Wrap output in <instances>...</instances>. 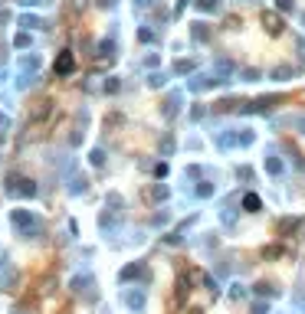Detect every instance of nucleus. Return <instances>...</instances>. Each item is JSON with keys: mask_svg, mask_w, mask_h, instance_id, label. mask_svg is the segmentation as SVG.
Wrapping results in <instances>:
<instances>
[{"mask_svg": "<svg viewBox=\"0 0 305 314\" xmlns=\"http://www.w3.org/2000/svg\"><path fill=\"white\" fill-rule=\"evenodd\" d=\"M197 10H204V13H217V10H220V0H197Z\"/></svg>", "mask_w": 305, "mask_h": 314, "instance_id": "obj_13", "label": "nucleus"}, {"mask_svg": "<svg viewBox=\"0 0 305 314\" xmlns=\"http://www.w3.org/2000/svg\"><path fill=\"white\" fill-rule=\"evenodd\" d=\"M292 0H276V10H282V13H292Z\"/></svg>", "mask_w": 305, "mask_h": 314, "instance_id": "obj_19", "label": "nucleus"}, {"mask_svg": "<svg viewBox=\"0 0 305 314\" xmlns=\"http://www.w3.org/2000/svg\"><path fill=\"white\" fill-rule=\"evenodd\" d=\"M259 23L266 26V33H273V36H279V33L286 30V20H282L279 10H262L259 13Z\"/></svg>", "mask_w": 305, "mask_h": 314, "instance_id": "obj_1", "label": "nucleus"}, {"mask_svg": "<svg viewBox=\"0 0 305 314\" xmlns=\"http://www.w3.org/2000/svg\"><path fill=\"white\" fill-rule=\"evenodd\" d=\"M125 301H128L135 311H141V308H144V295H141V291H128V295H125Z\"/></svg>", "mask_w": 305, "mask_h": 314, "instance_id": "obj_12", "label": "nucleus"}, {"mask_svg": "<svg viewBox=\"0 0 305 314\" xmlns=\"http://www.w3.org/2000/svg\"><path fill=\"white\" fill-rule=\"evenodd\" d=\"M276 102H279V95H262V99H256V102H246L240 111H246V115H253V111H269Z\"/></svg>", "mask_w": 305, "mask_h": 314, "instance_id": "obj_2", "label": "nucleus"}, {"mask_svg": "<svg viewBox=\"0 0 305 314\" xmlns=\"http://www.w3.org/2000/svg\"><path fill=\"white\" fill-rule=\"evenodd\" d=\"M230 72H233V62L230 59H220L217 62V82H226V79H230Z\"/></svg>", "mask_w": 305, "mask_h": 314, "instance_id": "obj_9", "label": "nucleus"}, {"mask_svg": "<svg viewBox=\"0 0 305 314\" xmlns=\"http://www.w3.org/2000/svg\"><path fill=\"white\" fill-rule=\"evenodd\" d=\"M243 79L246 82H256V79H259V69H243Z\"/></svg>", "mask_w": 305, "mask_h": 314, "instance_id": "obj_20", "label": "nucleus"}, {"mask_svg": "<svg viewBox=\"0 0 305 314\" xmlns=\"http://www.w3.org/2000/svg\"><path fill=\"white\" fill-rule=\"evenodd\" d=\"M174 72H181V75H184V72H194V62H190V59H181V62L174 66Z\"/></svg>", "mask_w": 305, "mask_h": 314, "instance_id": "obj_18", "label": "nucleus"}, {"mask_svg": "<svg viewBox=\"0 0 305 314\" xmlns=\"http://www.w3.org/2000/svg\"><path fill=\"white\" fill-rule=\"evenodd\" d=\"M262 255H266V259H279V255H282V246H266V249H262Z\"/></svg>", "mask_w": 305, "mask_h": 314, "instance_id": "obj_17", "label": "nucleus"}, {"mask_svg": "<svg viewBox=\"0 0 305 314\" xmlns=\"http://www.w3.org/2000/svg\"><path fill=\"white\" fill-rule=\"evenodd\" d=\"M302 23H305V13H302Z\"/></svg>", "mask_w": 305, "mask_h": 314, "instance_id": "obj_27", "label": "nucleus"}, {"mask_svg": "<svg viewBox=\"0 0 305 314\" xmlns=\"http://www.w3.org/2000/svg\"><path fill=\"white\" fill-rule=\"evenodd\" d=\"M138 275H144V268H141V265H128V268L122 272V278H138Z\"/></svg>", "mask_w": 305, "mask_h": 314, "instance_id": "obj_15", "label": "nucleus"}, {"mask_svg": "<svg viewBox=\"0 0 305 314\" xmlns=\"http://www.w3.org/2000/svg\"><path fill=\"white\" fill-rule=\"evenodd\" d=\"M197 197H200V200L213 197V184H197Z\"/></svg>", "mask_w": 305, "mask_h": 314, "instance_id": "obj_16", "label": "nucleus"}, {"mask_svg": "<svg viewBox=\"0 0 305 314\" xmlns=\"http://www.w3.org/2000/svg\"><path fill=\"white\" fill-rule=\"evenodd\" d=\"M253 291H256L259 298H276V295H279V288H276V285H269V282H259Z\"/></svg>", "mask_w": 305, "mask_h": 314, "instance_id": "obj_8", "label": "nucleus"}, {"mask_svg": "<svg viewBox=\"0 0 305 314\" xmlns=\"http://www.w3.org/2000/svg\"><path fill=\"white\" fill-rule=\"evenodd\" d=\"M295 50H299V59H302V66H305V39H299V43H295Z\"/></svg>", "mask_w": 305, "mask_h": 314, "instance_id": "obj_23", "label": "nucleus"}, {"mask_svg": "<svg viewBox=\"0 0 305 314\" xmlns=\"http://www.w3.org/2000/svg\"><path fill=\"white\" fill-rule=\"evenodd\" d=\"M282 170H286V164H282V157L269 154V157H266V173H269V177H279Z\"/></svg>", "mask_w": 305, "mask_h": 314, "instance_id": "obj_4", "label": "nucleus"}, {"mask_svg": "<svg viewBox=\"0 0 305 314\" xmlns=\"http://www.w3.org/2000/svg\"><path fill=\"white\" fill-rule=\"evenodd\" d=\"M299 226H302V216H282V219H279V236L295 233Z\"/></svg>", "mask_w": 305, "mask_h": 314, "instance_id": "obj_3", "label": "nucleus"}, {"mask_svg": "<svg viewBox=\"0 0 305 314\" xmlns=\"http://www.w3.org/2000/svg\"><path fill=\"white\" fill-rule=\"evenodd\" d=\"M269 75H273L276 82H289V79H292V75H295V69H292V66H276V69H273V72H269Z\"/></svg>", "mask_w": 305, "mask_h": 314, "instance_id": "obj_7", "label": "nucleus"}, {"mask_svg": "<svg viewBox=\"0 0 305 314\" xmlns=\"http://www.w3.org/2000/svg\"><path fill=\"white\" fill-rule=\"evenodd\" d=\"M50 111H53V102H40V105H36V108H33V115H30V121H33V124H40V121H43V118H46V115H50Z\"/></svg>", "mask_w": 305, "mask_h": 314, "instance_id": "obj_5", "label": "nucleus"}, {"mask_svg": "<svg viewBox=\"0 0 305 314\" xmlns=\"http://www.w3.org/2000/svg\"><path fill=\"white\" fill-rule=\"evenodd\" d=\"M299 308H302V314H305V295H302V301H299Z\"/></svg>", "mask_w": 305, "mask_h": 314, "instance_id": "obj_26", "label": "nucleus"}, {"mask_svg": "<svg viewBox=\"0 0 305 314\" xmlns=\"http://www.w3.org/2000/svg\"><path fill=\"white\" fill-rule=\"evenodd\" d=\"M168 197V187H155V200H164Z\"/></svg>", "mask_w": 305, "mask_h": 314, "instance_id": "obj_24", "label": "nucleus"}, {"mask_svg": "<svg viewBox=\"0 0 305 314\" xmlns=\"http://www.w3.org/2000/svg\"><path fill=\"white\" fill-rule=\"evenodd\" d=\"M237 177H240V180H249V177H253V167H240Z\"/></svg>", "mask_w": 305, "mask_h": 314, "instance_id": "obj_21", "label": "nucleus"}, {"mask_svg": "<svg viewBox=\"0 0 305 314\" xmlns=\"http://www.w3.org/2000/svg\"><path fill=\"white\" fill-rule=\"evenodd\" d=\"M194 39H200V43H204V39H210V30H207L204 23H197V26H194Z\"/></svg>", "mask_w": 305, "mask_h": 314, "instance_id": "obj_14", "label": "nucleus"}, {"mask_svg": "<svg viewBox=\"0 0 305 314\" xmlns=\"http://www.w3.org/2000/svg\"><path fill=\"white\" fill-rule=\"evenodd\" d=\"M253 141H256V134H253L249 128H240V131H237V148H249Z\"/></svg>", "mask_w": 305, "mask_h": 314, "instance_id": "obj_11", "label": "nucleus"}, {"mask_svg": "<svg viewBox=\"0 0 305 314\" xmlns=\"http://www.w3.org/2000/svg\"><path fill=\"white\" fill-rule=\"evenodd\" d=\"M249 314H269V304H262V301L253 304V311H249Z\"/></svg>", "mask_w": 305, "mask_h": 314, "instance_id": "obj_22", "label": "nucleus"}, {"mask_svg": "<svg viewBox=\"0 0 305 314\" xmlns=\"http://www.w3.org/2000/svg\"><path fill=\"white\" fill-rule=\"evenodd\" d=\"M243 209H246V213H259V209H262L259 193H246V197H243Z\"/></svg>", "mask_w": 305, "mask_h": 314, "instance_id": "obj_6", "label": "nucleus"}, {"mask_svg": "<svg viewBox=\"0 0 305 314\" xmlns=\"http://www.w3.org/2000/svg\"><path fill=\"white\" fill-rule=\"evenodd\" d=\"M295 124H299V134H305V118H299Z\"/></svg>", "mask_w": 305, "mask_h": 314, "instance_id": "obj_25", "label": "nucleus"}, {"mask_svg": "<svg viewBox=\"0 0 305 314\" xmlns=\"http://www.w3.org/2000/svg\"><path fill=\"white\" fill-rule=\"evenodd\" d=\"M56 72L59 75H69V72H72V56H69V53H62L59 59H56Z\"/></svg>", "mask_w": 305, "mask_h": 314, "instance_id": "obj_10", "label": "nucleus"}]
</instances>
